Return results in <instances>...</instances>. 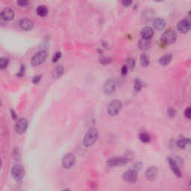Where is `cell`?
I'll return each instance as SVG.
<instances>
[{"instance_id": "obj_17", "label": "cell", "mask_w": 191, "mask_h": 191, "mask_svg": "<svg viewBox=\"0 0 191 191\" xmlns=\"http://www.w3.org/2000/svg\"><path fill=\"white\" fill-rule=\"evenodd\" d=\"M2 15L4 17L5 21H10L14 19V12L10 8H5L1 12Z\"/></svg>"}, {"instance_id": "obj_41", "label": "cell", "mask_w": 191, "mask_h": 191, "mask_svg": "<svg viewBox=\"0 0 191 191\" xmlns=\"http://www.w3.org/2000/svg\"><path fill=\"white\" fill-rule=\"evenodd\" d=\"M61 191H70V190H68V189H66V190H61Z\"/></svg>"}, {"instance_id": "obj_22", "label": "cell", "mask_w": 191, "mask_h": 191, "mask_svg": "<svg viewBox=\"0 0 191 191\" xmlns=\"http://www.w3.org/2000/svg\"><path fill=\"white\" fill-rule=\"evenodd\" d=\"M63 73V67L62 65H58L53 70L52 72V76L55 79H58V78L61 77Z\"/></svg>"}, {"instance_id": "obj_1", "label": "cell", "mask_w": 191, "mask_h": 191, "mask_svg": "<svg viewBox=\"0 0 191 191\" xmlns=\"http://www.w3.org/2000/svg\"><path fill=\"white\" fill-rule=\"evenodd\" d=\"M99 131L96 128H91L87 132L83 140V144L86 147H90L94 144L96 141L98 140Z\"/></svg>"}, {"instance_id": "obj_33", "label": "cell", "mask_w": 191, "mask_h": 191, "mask_svg": "<svg viewBox=\"0 0 191 191\" xmlns=\"http://www.w3.org/2000/svg\"><path fill=\"white\" fill-rule=\"evenodd\" d=\"M111 61H112V59L111 58H103L101 59L100 62L101 63H102V64L105 65V64H108V63H110Z\"/></svg>"}, {"instance_id": "obj_3", "label": "cell", "mask_w": 191, "mask_h": 191, "mask_svg": "<svg viewBox=\"0 0 191 191\" xmlns=\"http://www.w3.org/2000/svg\"><path fill=\"white\" fill-rule=\"evenodd\" d=\"M176 38L177 35L176 31L172 29H169L162 35L161 41L165 45H170V44L174 43L176 42Z\"/></svg>"}, {"instance_id": "obj_12", "label": "cell", "mask_w": 191, "mask_h": 191, "mask_svg": "<svg viewBox=\"0 0 191 191\" xmlns=\"http://www.w3.org/2000/svg\"><path fill=\"white\" fill-rule=\"evenodd\" d=\"M168 162H169V167H170L173 172L174 173V174L176 175V176L181 177V169H180V166L176 162V161L174 160V158H168Z\"/></svg>"}, {"instance_id": "obj_14", "label": "cell", "mask_w": 191, "mask_h": 191, "mask_svg": "<svg viewBox=\"0 0 191 191\" xmlns=\"http://www.w3.org/2000/svg\"><path fill=\"white\" fill-rule=\"evenodd\" d=\"M34 23L32 20L28 18L22 19L19 22V26L24 31H30V30L32 29Z\"/></svg>"}, {"instance_id": "obj_30", "label": "cell", "mask_w": 191, "mask_h": 191, "mask_svg": "<svg viewBox=\"0 0 191 191\" xmlns=\"http://www.w3.org/2000/svg\"><path fill=\"white\" fill-rule=\"evenodd\" d=\"M167 114L169 117H174L176 114V111L174 108H169L167 111Z\"/></svg>"}, {"instance_id": "obj_40", "label": "cell", "mask_w": 191, "mask_h": 191, "mask_svg": "<svg viewBox=\"0 0 191 191\" xmlns=\"http://www.w3.org/2000/svg\"><path fill=\"white\" fill-rule=\"evenodd\" d=\"M10 113H11V117L13 118L14 120L17 119V114H16L15 111H13V110H11V111H10Z\"/></svg>"}, {"instance_id": "obj_37", "label": "cell", "mask_w": 191, "mask_h": 191, "mask_svg": "<svg viewBox=\"0 0 191 191\" xmlns=\"http://www.w3.org/2000/svg\"><path fill=\"white\" fill-rule=\"evenodd\" d=\"M17 4L20 5V6L23 7V6H26V5L29 4V2H27V1H19V2H17Z\"/></svg>"}, {"instance_id": "obj_23", "label": "cell", "mask_w": 191, "mask_h": 191, "mask_svg": "<svg viewBox=\"0 0 191 191\" xmlns=\"http://www.w3.org/2000/svg\"><path fill=\"white\" fill-rule=\"evenodd\" d=\"M140 64L142 65L143 67H146L149 65V58L146 53H142L140 55Z\"/></svg>"}, {"instance_id": "obj_9", "label": "cell", "mask_w": 191, "mask_h": 191, "mask_svg": "<svg viewBox=\"0 0 191 191\" xmlns=\"http://www.w3.org/2000/svg\"><path fill=\"white\" fill-rule=\"evenodd\" d=\"M190 22L188 19H184L180 20L177 24V29L181 33H187L190 30Z\"/></svg>"}, {"instance_id": "obj_36", "label": "cell", "mask_w": 191, "mask_h": 191, "mask_svg": "<svg viewBox=\"0 0 191 191\" xmlns=\"http://www.w3.org/2000/svg\"><path fill=\"white\" fill-rule=\"evenodd\" d=\"M128 67H127V65H123V67H122L121 69V74L123 75H126L127 72H128Z\"/></svg>"}, {"instance_id": "obj_31", "label": "cell", "mask_w": 191, "mask_h": 191, "mask_svg": "<svg viewBox=\"0 0 191 191\" xmlns=\"http://www.w3.org/2000/svg\"><path fill=\"white\" fill-rule=\"evenodd\" d=\"M25 72H26V67H25V65H22L20 69H19V71L18 72V73H17V75H18L19 77L23 76L25 75Z\"/></svg>"}, {"instance_id": "obj_21", "label": "cell", "mask_w": 191, "mask_h": 191, "mask_svg": "<svg viewBox=\"0 0 191 191\" xmlns=\"http://www.w3.org/2000/svg\"><path fill=\"white\" fill-rule=\"evenodd\" d=\"M176 144L177 146H178V147L181 148H185L190 144V140L188 138H186V137H181V138H179Z\"/></svg>"}, {"instance_id": "obj_28", "label": "cell", "mask_w": 191, "mask_h": 191, "mask_svg": "<svg viewBox=\"0 0 191 191\" xmlns=\"http://www.w3.org/2000/svg\"><path fill=\"white\" fill-rule=\"evenodd\" d=\"M127 67H130V69H134L135 66V61L132 58H129L127 59Z\"/></svg>"}, {"instance_id": "obj_15", "label": "cell", "mask_w": 191, "mask_h": 191, "mask_svg": "<svg viewBox=\"0 0 191 191\" xmlns=\"http://www.w3.org/2000/svg\"><path fill=\"white\" fill-rule=\"evenodd\" d=\"M140 35L143 39L149 40L153 37L154 30L151 27H149V26H146V27L143 28L142 30H141Z\"/></svg>"}, {"instance_id": "obj_34", "label": "cell", "mask_w": 191, "mask_h": 191, "mask_svg": "<svg viewBox=\"0 0 191 191\" xmlns=\"http://www.w3.org/2000/svg\"><path fill=\"white\" fill-rule=\"evenodd\" d=\"M185 117H187V119H190L191 117V110L190 108L188 107L187 109H185Z\"/></svg>"}, {"instance_id": "obj_27", "label": "cell", "mask_w": 191, "mask_h": 191, "mask_svg": "<svg viewBox=\"0 0 191 191\" xmlns=\"http://www.w3.org/2000/svg\"><path fill=\"white\" fill-rule=\"evenodd\" d=\"M9 63V60L6 58H0V69H5L8 67Z\"/></svg>"}, {"instance_id": "obj_10", "label": "cell", "mask_w": 191, "mask_h": 191, "mask_svg": "<svg viewBox=\"0 0 191 191\" xmlns=\"http://www.w3.org/2000/svg\"><path fill=\"white\" fill-rule=\"evenodd\" d=\"M28 128V120L26 118H21L16 123L15 130L18 134H23Z\"/></svg>"}, {"instance_id": "obj_8", "label": "cell", "mask_w": 191, "mask_h": 191, "mask_svg": "<svg viewBox=\"0 0 191 191\" xmlns=\"http://www.w3.org/2000/svg\"><path fill=\"white\" fill-rule=\"evenodd\" d=\"M128 162L127 158H121V157H115V158H111L107 161L108 166L109 167H117V166L124 165Z\"/></svg>"}, {"instance_id": "obj_32", "label": "cell", "mask_w": 191, "mask_h": 191, "mask_svg": "<svg viewBox=\"0 0 191 191\" xmlns=\"http://www.w3.org/2000/svg\"><path fill=\"white\" fill-rule=\"evenodd\" d=\"M141 167H142V164H141L140 162L135 163V164H134V165H133V167H132V169H133V170L136 171V172H137V171L140 169Z\"/></svg>"}, {"instance_id": "obj_35", "label": "cell", "mask_w": 191, "mask_h": 191, "mask_svg": "<svg viewBox=\"0 0 191 191\" xmlns=\"http://www.w3.org/2000/svg\"><path fill=\"white\" fill-rule=\"evenodd\" d=\"M40 80H41V75H35V76L33 78L32 82L35 84H37L40 82Z\"/></svg>"}, {"instance_id": "obj_2", "label": "cell", "mask_w": 191, "mask_h": 191, "mask_svg": "<svg viewBox=\"0 0 191 191\" xmlns=\"http://www.w3.org/2000/svg\"><path fill=\"white\" fill-rule=\"evenodd\" d=\"M122 106H123V105H122V102L120 100H114L111 101L107 107L108 114L112 116H116V115L119 114V112L122 108Z\"/></svg>"}, {"instance_id": "obj_29", "label": "cell", "mask_w": 191, "mask_h": 191, "mask_svg": "<svg viewBox=\"0 0 191 191\" xmlns=\"http://www.w3.org/2000/svg\"><path fill=\"white\" fill-rule=\"evenodd\" d=\"M61 55H61V52H56L52 57V62L54 63L57 62L58 60H60V58H61Z\"/></svg>"}, {"instance_id": "obj_5", "label": "cell", "mask_w": 191, "mask_h": 191, "mask_svg": "<svg viewBox=\"0 0 191 191\" xmlns=\"http://www.w3.org/2000/svg\"><path fill=\"white\" fill-rule=\"evenodd\" d=\"M75 163V158L73 154L68 153L62 159V166L65 169H70Z\"/></svg>"}, {"instance_id": "obj_4", "label": "cell", "mask_w": 191, "mask_h": 191, "mask_svg": "<svg viewBox=\"0 0 191 191\" xmlns=\"http://www.w3.org/2000/svg\"><path fill=\"white\" fill-rule=\"evenodd\" d=\"M47 58V53L46 51H40L33 56L31 60V65L34 67L39 66L46 61Z\"/></svg>"}, {"instance_id": "obj_42", "label": "cell", "mask_w": 191, "mask_h": 191, "mask_svg": "<svg viewBox=\"0 0 191 191\" xmlns=\"http://www.w3.org/2000/svg\"><path fill=\"white\" fill-rule=\"evenodd\" d=\"M1 166H2V160L0 159V167H1Z\"/></svg>"}, {"instance_id": "obj_13", "label": "cell", "mask_w": 191, "mask_h": 191, "mask_svg": "<svg viewBox=\"0 0 191 191\" xmlns=\"http://www.w3.org/2000/svg\"><path fill=\"white\" fill-rule=\"evenodd\" d=\"M152 26L154 29L157 31H162L166 27V22L161 17H157L154 19Z\"/></svg>"}, {"instance_id": "obj_20", "label": "cell", "mask_w": 191, "mask_h": 191, "mask_svg": "<svg viewBox=\"0 0 191 191\" xmlns=\"http://www.w3.org/2000/svg\"><path fill=\"white\" fill-rule=\"evenodd\" d=\"M151 42L148 40H145V39L142 38L139 40L138 47L141 50H147L151 47Z\"/></svg>"}, {"instance_id": "obj_39", "label": "cell", "mask_w": 191, "mask_h": 191, "mask_svg": "<svg viewBox=\"0 0 191 191\" xmlns=\"http://www.w3.org/2000/svg\"><path fill=\"white\" fill-rule=\"evenodd\" d=\"M5 22V20L4 17H2V14L0 13V26H2V25H4Z\"/></svg>"}, {"instance_id": "obj_18", "label": "cell", "mask_w": 191, "mask_h": 191, "mask_svg": "<svg viewBox=\"0 0 191 191\" xmlns=\"http://www.w3.org/2000/svg\"><path fill=\"white\" fill-rule=\"evenodd\" d=\"M155 17V12L152 9H146L143 11L142 17L144 21H150Z\"/></svg>"}, {"instance_id": "obj_26", "label": "cell", "mask_w": 191, "mask_h": 191, "mask_svg": "<svg viewBox=\"0 0 191 191\" xmlns=\"http://www.w3.org/2000/svg\"><path fill=\"white\" fill-rule=\"evenodd\" d=\"M143 86V81L140 80V79H135L134 80V91L136 92H140L142 90Z\"/></svg>"}, {"instance_id": "obj_19", "label": "cell", "mask_w": 191, "mask_h": 191, "mask_svg": "<svg viewBox=\"0 0 191 191\" xmlns=\"http://www.w3.org/2000/svg\"><path fill=\"white\" fill-rule=\"evenodd\" d=\"M172 58H173L172 55L166 54V55H163L162 57H161L160 58H159L158 62L161 65H162V66H166V65L169 64V63L171 62Z\"/></svg>"}, {"instance_id": "obj_11", "label": "cell", "mask_w": 191, "mask_h": 191, "mask_svg": "<svg viewBox=\"0 0 191 191\" xmlns=\"http://www.w3.org/2000/svg\"><path fill=\"white\" fill-rule=\"evenodd\" d=\"M116 90V83L112 79H109L105 83L103 86V91L105 94H111Z\"/></svg>"}, {"instance_id": "obj_24", "label": "cell", "mask_w": 191, "mask_h": 191, "mask_svg": "<svg viewBox=\"0 0 191 191\" xmlns=\"http://www.w3.org/2000/svg\"><path fill=\"white\" fill-rule=\"evenodd\" d=\"M37 14H38L40 17H45L48 14V8L45 5H40V6L37 8Z\"/></svg>"}, {"instance_id": "obj_6", "label": "cell", "mask_w": 191, "mask_h": 191, "mask_svg": "<svg viewBox=\"0 0 191 191\" xmlns=\"http://www.w3.org/2000/svg\"><path fill=\"white\" fill-rule=\"evenodd\" d=\"M137 178H138L137 172L133 170V169H128L123 175V180L128 183H134L137 181Z\"/></svg>"}, {"instance_id": "obj_43", "label": "cell", "mask_w": 191, "mask_h": 191, "mask_svg": "<svg viewBox=\"0 0 191 191\" xmlns=\"http://www.w3.org/2000/svg\"><path fill=\"white\" fill-rule=\"evenodd\" d=\"M0 106H1V100H0Z\"/></svg>"}, {"instance_id": "obj_25", "label": "cell", "mask_w": 191, "mask_h": 191, "mask_svg": "<svg viewBox=\"0 0 191 191\" xmlns=\"http://www.w3.org/2000/svg\"><path fill=\"white\" fill-rule=\"evenodd\" d=\"M140 139L144 143H148L151 141V137L150 135L146 132H142L140 134Z\"/></svg>"}, {"instance_id": "obj_16", "label": "cell", "mask_w": 191, "mask_h": 191, "mask_svg": "<svg viewBox=\"0 0 191 191\" xmlns=\"http://www.w3.org/2000/svg\"><path fill=\"white\" fill-rule=\"evenodd\" d=\"M158 175V169L155 166L150 167L146 171V179L149 180V181H152L157 177Z\"/></svg>"}, {"instance_id": "obj_38", "label": "cell", "mask_w": 191, "mask_h": 191, "mask_svg": "<svg viewBox=\"0 0 191 191\" xmlns=\"http://www.w3.org/2000/svg\"><path fill=\"white\" fill-rule=\"evenodd\" d=\"M122 4L124 5L125 7H128L129 5L132 4V1H123L122 2Z\"/></svg>"}, {"instance_id": "obj_7", "label": "cell", "mask_w": 191, "mask_h": 191, "mask_svg": "<svg viewBox=\"0 0 191 191\" xmlns=\"http://www.w3.org/2000/svg\"><path fill=\"white\" fill-rule=\"evenodd\" d=\"M11 175L16 181H21L25 176V171L22 166L16 165L12 168Z\"/></svg>"}]
</instances>
